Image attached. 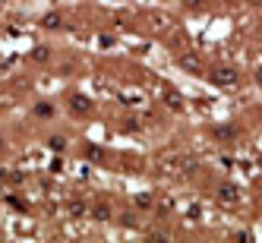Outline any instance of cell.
I'll return each mask as SVG.
<instances>
[{"instance_id":"30bf717a","label":"cell","mask_w":262,"mask_h":243,"mask_svg":"<svg viewBox=\"0 0 262 243\" xmlns=\"http://www.w3.org/2000/svg\"><path fill=\"white\" fill-rule=\"evenodd\" d=\"M256 82H259V85H262V63H259V67H256Z\"/></svg>"},{"instance_id":"8992f818","label":"cell","mask_w":262,"mask_h":243,"mask_svg":"<svg viewBox=\"0 0 262 243\" xmlns=\"http://www.w3.org/2000/svg\"><path fill=\"white\" fill-rule=\"evenodd\" d=\"M48 145H51V148H57V152H60V148L67 145V139H63V136H51V142H48Z\"/></svg>"},{"instance_id":"ba28073f","label":"cell","mask_w":262,"mask_h":243,"mask_svg":"<svg viewBox=\"0 0 262 243\" xmlns=\"http://www.w3.org/2000/svg\"><path fill=\"white\" fill-rule=\"evenodd\" d=\"M54 26H60V16H45V29H54Z\"/></svg>"},{"instance_id":"7a4b0ae2","label":"cell","mask_w":262,"mask_h":243,"mask_svg":"<svg viewBox=\"0 0 262 243\" xmlns=\"http://www.w3.org/2000/svg\"><path fill=\"white\" fill-rule=\"evenodd\" d=\"M32 114H35V117H41V120H48V117H54V114H57V107H54L51 101H38V104L32 107Z\"/></svg>"},{"instance_id":"277c9868","label":"cell","mask_w":262,"mask_h":243,"mask_svg":"<svg viewBox=\"0 0 262 243\" xmlns=\"http://www.w3.org/2000/svg\"><path fill=\"white\" fill-rule=\"evenodd\" d=\"M70 107L76 111V114H85V111H92V101L82 98V95H73V98H70Z\"/></svg>"},{"instance_id":"6da1fadb","label":"cell","mask_w":262,"mask_h":243,"mask_svg":"<svg viewBox=\"0 0 262 243\" xmlns=\"http://www.w3.org/2000/svg\"><path fill=\"white\" fill-rule=\"evenodd\" d=\"M209 79H212L215 85H221V89H234V85H237V70H234L231 63H218V67L209 70Z\"/></svg>"},{"instance_id":"5b68a950","label":"cell","mask_w":262,"mask_h":243,"mask_svg":"<svg viewBox=\"0 0 262 243\" xmlns=\"http://www.w3.org/2000/svg\"><path fill=\"white\" fill-rule=\"evenodd\" d=\"M221 202H237V186L224 183V186H221Z\"/></svg>"},{"instance_id":"52a82bcc","label":"cell","mask_w":262,"mask_h":243,"mask_svg":"<svg viewBox=\"0 0 262 243\" xmlns=\"http://www.w3.org/2000/svg\"><path fill=\"white\" fill-rule=\"evenodd\" d=\"M32 57H35V60H48L51 54H48V48H35V51H32Z\"/></svg>"},{"instance_id":"8fae6325","label":"cell","mask_w":262,"mask_h":243,"mask_svg":"<svg viewBox=\"0 0 262 243\" xmlns=\"http://www.w3.org/2000/svg\"><path fill=\"white\" fill-rule=\"evenodd\" d=\"M186 4H193V7H196V4H202V0H186Z\"/></svg>"},{"instance_id":"3957f363","label":"cell","mask_w":262,"mask_h":243,"mask_svg":"<svg viewBox=\"0 0 262 243\" xmlns=\"http://www.w3.org/2000/svg\"><path fill=\"white\" fill-rule=\"evenodd\" d=\"M180 67L186 73H193V76H202V67H199V57H193V54H186V57H180Z\"/></svg>"},{"instance_id":"9c48e42d","label":"cell","mask_w":262,"mask_h":243,"mask_svg":"<svg viewBox=\"0 0 262 243\" xmlns=\"http://www.w3.org/2000/svg\"><path fill=\"white\" fill-rule=\"evenodd\" d=\"M107 215H111V212H107V209H104V205H98V209H95V218H101V221H104V218H107Z\"/></svg>"}]
</instances>
